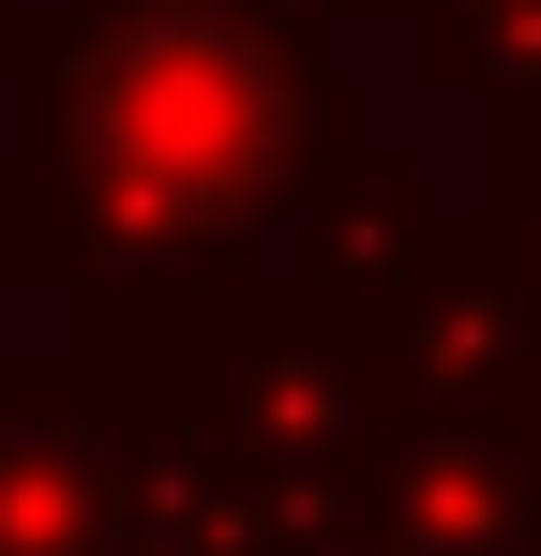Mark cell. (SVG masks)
<instances>
[{
    "instance_id": "6da1fadb",
    "label": "cell",
    "mask_w": 541,
    "mask_h": 556,
    "mask_svg": "<svg viewBox=\"0 0 541 556\" xmlns=\"http://www.w3.org/2000/svg\"><path fill=\"white\" fill-rule=\"evenodd\" d=\"M347 0H30L15 15V286H286V195L331 151Z\"/></svg>"
},
{
    "instance_id": "7a4b0ae2",
    "label": "cell",
    "mask_w": 541,
    "mask_h": 556,
    "mask_svg": "<svg viewBox=\"0 0 541 556\" xmlns=\"http://www.w3.org/2000/svg\"><path fill=\"white\" fill-rule=\"evenodd\" d=\"M180 406L241 452L270 542H301V527L361 511V452L391 421V376H376V346L347 316H316L301 286H256V301H226V331H211V362H196Z\"/></svg>"
},
{
    "instance_id": "3957f363",
    "label": "cell",
    "mask_w": 541,
    "mask_h": 556,
    "mask_svg": "<svg viewBox=\"0 0 541 556\" xmlns=\"http://www.w3.org/2000/svg\"><path fill=\"white\" fill-rule=\"evenodd\" d=\"M347 331L376 346L391 406H496L512 421L527 376H541V301H527V271H512L496 226H422L406 271L376 286Z\"/></svg>"
},
{
    "instance_id": "277c9868",
    "label": "cell",
    "mask_w": 541,
    "mask_h": 556,
    "mask_svg": "<svg viewBox=\"0 0 541 556\" xmlns=\"http://www.w3.org/2000/svg\"><path fill=\"white\" fill-rule=\"evenodd\" d=\"M347 527L376 556H541V496L496 406H391Z\"/></svg>"
},
{
    "instance_id": "5b68a950",
    "label": "cell",
    "mask_w": 541,
    "mask_h": 556,
    "mask_svg": "<svg viewBox=\"0 0 541 556\" xmlns=\"http://www.w3.org/2000/svg\"><path fill=\"white\" fill-rule=\"evenodd\" d=\"M121 406L90 362H0V556H105Z\"/></svg>"
},
{
    "instance_id": "8992f818",
    "label": "cell",
    "mask_w": 541,
    "mask_h": 556,
    "mask_svg": "<svg viewBox=\"0 0 541 556\" xmlns=\"http://www.w3.org/2000/svg\"><path fill=\"white\" fill-rule=\"evenodd\" d=\"M437 226V195H422V151L406 136H331L316 151V181L286 195V286L316 301V316H361L376 286L406 271V241Z\"/></svg>"
},
{
    "instance_id": "52a82bcc",
    "label": "cell",
    "mask_w": 541,
    "mask_h": 556,
    "mask_svg": "<svg viewBox=\"0 0 541 556\" xmlns=\"http://www.w3.org/2000/svg\"><path fill=\"white\" fill-rule=\"evenodd\" d=\"M406 46L451 105H541V0H406Z\"/></svg>"
},
{
    "instance_id": "ba28073f",
    "label": "cell",
    "mask_w": 541,
    "mask_h": 556,
    "mask_svg": "<svg viewBox=\"0 0 541 556\" xmlns=\"http://www.w3.org/2000/svg\"><path fill=\"white\" fill-rule=\"evenodd\" d=\"M481 226L512 241V271L541 301V105H481Z\"/></svg>"
},
{
    "instance_id": "9c48e42d",
    "label": "cell",
    "mask_w": 541,
    "mask_h": 556,
    "mask_svg": "<svg viewBox=\"0 0 541 556\" xmlns=\"http://www.w3.org/2000/svg\"><path fill=\"white\" fill-rule=\"evenodd\" d=\"M512 452H527V496H541V376H527V406H512Z\"/></svg>"
},
{
    "instance_id": "30bf717a",
    "label": "cell",
    "mask_w": 541,
    "mask_h": 556,
    "mask_svg": "<svg viewBox=\"0 0 541 556\" xmlns=\"http://www.w3.org/2000/svg\"><path fill=\"white\" fill-rule=\"evenodd\" d=\"M270 556H376L361 527H301V542H270Z\"/></svg>"
}]
</instances>
